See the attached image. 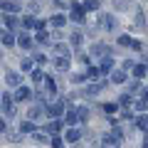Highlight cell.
<instances>
[{"instance_id":"1","label":"cell","mask_w":148,"mask_h":148,"mask_svg":"<svg viewBox=\"0 0 148 148\" xmlns=\"http://www.w3.org/2000/svg\"><path fill=\"white\" fill-rule=\"evenodd\" d=\"M17 82H20L17 74H8V84H17Z\"/></svg>"},{"instance_id":"2","label":"cell","mask_w":148,"mask_h":148,"mask_svg":"<svg viewBox=\"0 0 148 148\" xmlns=\"http://www.w3.org/2000/svg\"><path fill=\"white\" fill-rule=\"evenodd\" d=\"M27 94H30L27 89H17V99H27Z\"/></svg>"},{"instance_id":"3","label":"cell","mask_w":148,"mask_h":148,"mask_svg":"<svg viewBox=\"0 0 148 148\" xmlns=\"http://www.w3.org/2000/svg\"><path fill=\"white\" fill-rule=\"evenodd\" d=\"M77 136H79L77 131H69V133H67V138H69V141H77Z\"/></svg>"}]
</instances>
